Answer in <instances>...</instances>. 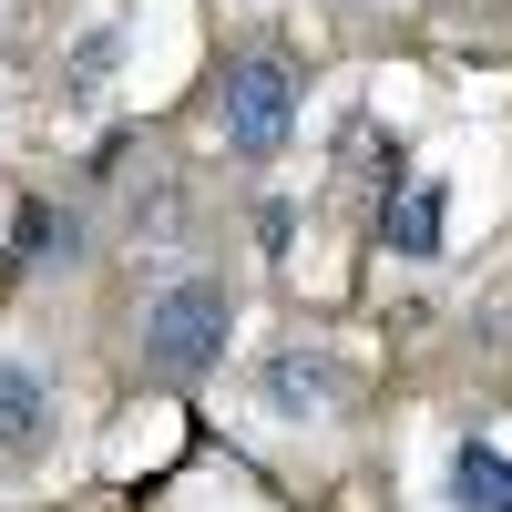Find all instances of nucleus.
<instances>
[{
    "mask_svg": "<svg viewBox=\"0 0 512 512\" xmlns=\"http://www.w3.org/2000/svg\"><path fill=\"white\" fill-rule=\"evenodd\" d=\"M144 349H154V369L205 379V369L226 359V297L216 287H164L154 318H144Z\"/></svg>",
    "mask_w": 512,
    "mask_h": 512,
    "instance_id": "f257e3e1",
    "label": "nucleus"
},
{
    "mask_svg": "<svg viewBox=\"0 0 512 512\" xmlns=\"http://www.w3.org/2000/svg\"><path fill=\"white\" fill-rule=\"evenodd\" d=\"M287 134H297V72H287L277 52L236 62V72H226V144H236V154H277Z\"/></svg>",
    "mask_w": 512,
    "mask_h": 512,
    "instance_id": "f03ea898",
    "label": "nucleus"
},
{
    "mask_svg": "<svg viewBox=\"0 0 512 512\" xmlns=\"http://www.w3.org/2000/svg\"><path fill=\"white\" fill-rule=\"evenodd\" d=\"M379 246H400V256H431L441 246V185L431 175H400L390 205H379Z\"/></svg>",
    "mask_w": 512,
    "mask_h": 512,
    "instance_id": "7ed1b4c3",
    "label": "nucleus"
},
{
    "mask_svg": "<svg viewBox=\"0 0 512 512\" xmlns=\"http://www.w3.org/2000/svg\"><path fill=\"white\" fill-rule=\"evenodd\" d=\"M267 400H277V410H328V400H338V369H328L318 349H277V359H267Z\"/></svg>",
    "mask_w": 512,
    "mask_h": 512,
    "instance_id": "20e7f679",
    "label": "nucleus"
},
{
    "mask_svg": "<svg viewBox=\"0 0 512 512\" xmlns=\"http://www.w3.org/2000/svg\"><path fill=\"white\" fill-rule=\"evenodd\" d=\"M451 492H461V512H512V461L492 441H461L451 451Z\"/></svg>",
    "mask_w": 512,
    "mask_h": 512,
    "instance_id": "39448f33",
    "label": "nucleus"
},
{
    "mask_svg": "<svg viewBox=\"0 0 512 512\" xmlns=\"http://www.w3.org/2000/svg\"><path fill=\"white\" fill-rule=\"evenodd\" d=\"M41 420H52V400H41V379L21 359H0V451H31Z\"/></svg>",
    "mask_w": 512,
    "mask_h": 512,
    "instance_id": "423d86ee",
    "label": "nucleus"
}]
</instances>
